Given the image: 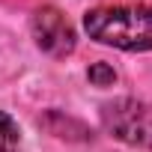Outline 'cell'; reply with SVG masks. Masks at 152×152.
<instances>
[{"label":"cell","instance_id":"cell-2","mask_svg":"<svg viewBox=\"0 0 152 152\" xmlns=\"http://www.w3.org/2000/svg\"><path fill=\"white\" fill-rule=\"evenodd\" d=\"M102 128L125 146L152 149V102L140 99H113L99 107Z\"/></svg>","mask_w":152,"mask_h":152},{"label":"cell","instance_id":"cell-1","mask_svg":"<svg viewBox=\"0 0 152 152\" xmlns=\"http://www.w3.org/2000/svg\"><path fill=\"white\" fill-rule=\"evenodd\" d=\"M84 33L107 48L143 54L152 51V6L146 3H113L84 12Z\"/></svg>","mask_w":152,"mask_h":152},{"label":"cell","instance_id":"cell-5","mask_svg":"<svg viewBox=\"0 0 152 152\" xmlns=\"http://www.w3.org/2000/svg\"><path fill=\"white\" fill-rule=\"evenodd\" d=\"M87 81L93 87H113L116 84V72H113L110 63H93L87 69Z\"/></svg>","mask_w":152,"mask_h":152},{"label":"cell","instance_id":"cell-4","mask_svg":"<svg viewBox=\"0 0 152 152\" xmlns=\"http://www.w3.org/2000/svg\"><path fill=\"white\" fill-rule=\"evenodd\" d=\"M18 146H21V128H18V122L6 110H0V152H18Z\"/></svg>","mask_w":152,"mask_h":152},{"label":"cell","instance_id":"cell-3","mask_svg":"<svg viewBox=\"0 0 152 152\" xmlns=\"http://www.w3.org/2000/svg\"><path fill=\"white\" fill-rule=\"evenodd\" d=\"M30 33L36 48L54 60H63L78 48V30L57 6H39L30 18Z\"/></svg>","mask_w":152,"mask_h":152}]
</instances>
